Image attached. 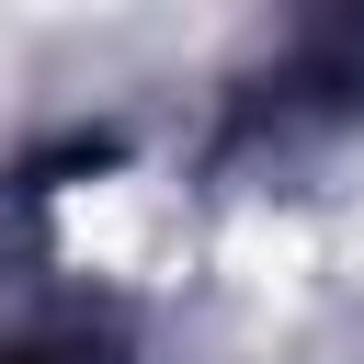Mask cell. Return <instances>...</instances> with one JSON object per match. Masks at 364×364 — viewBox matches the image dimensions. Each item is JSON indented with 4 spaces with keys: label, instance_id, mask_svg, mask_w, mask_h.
I'll return each instance as SVG.
<instances>
[{
    "label": "cell",
    "instance_id": "cell-1",
    "mask_svg": "<svg viewBox=\"0 0 364 364\" xmlns=\"http://www.w3.org/2000/svg\"><path fill=\"white\" fill-rule=\"evenodd\" d=\"M46 250L91 284H171L193 273L205 228L171 159H80L68 182H46Z\"/></svg>",
    "mask_w": 364,
    "mask_h": 364
}]
</instances>
